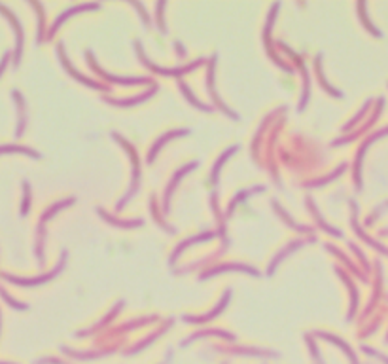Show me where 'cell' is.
Returning <instances> with one entry per match:
<instances>
[{"mask_svg":"<svg viewBox=\"0 0 388 364\" xmlns=\"http://www.w3.org/2000/svg\"><path fill=\"white\" fill-rule=\"evenodd\" d=\"M6 63H8V57H4V61L0 63V74H2V70H4V67H6Z\"/></svg>","mask_w":388,"mask_h":364,"instance_id":"6da1fadb","label":"cell"}]
</instances>
